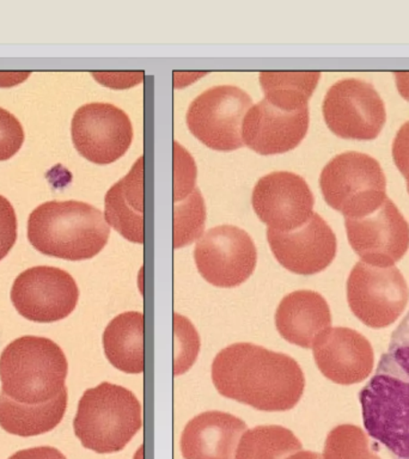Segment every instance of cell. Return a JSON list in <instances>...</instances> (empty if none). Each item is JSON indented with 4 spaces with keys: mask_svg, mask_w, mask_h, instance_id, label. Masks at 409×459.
Instances as JSON below:
<instances>
[{
    "mask_svg": "<svg viewBox=\"0 0 409 459\" xmlns=\"http://www.w3.org/2000/svg\"><path fill=\"white\" fill-rule=\"evenodd\" d=\"M212 382L222 396L261 411H291L305 389L304 373L293 358L247 342L215 355Z\"/></svg>",
    "mask_w": 409,
    "mask_h": 459,
    "instance_id": "1",
    "label": "cell"
},
{
    "mask_svg": "<svg viewBox=\"0 0 409 459\" xmlns=\"http://www.w3.org/2000/svg\"><path fill=\"white\" fill-rule=\"evenodd\" d=\"M370 437L394 459H409V311L391 335L375 375L359 393Z\"/></svg>",
    "mask_w": 409,
    "mask_h": 459,
    "instance_id": "2",
    "label": "cell"
},
{
    "mask_svg": "<svg viewBox=\"0 0 409 459\" xmlns=\"http://www.w3.org/2000/svg\"><path fill=\"white\" fill-rule=\"evenodd\" d=\"M102 212L82 201H48L31 212L28 239L47 256L67 261L95 257L109 239Z\"/></svg>",
    "mask_w": 409,
    "mask_h": 459,
    "instance_id": "3",
    "label": "cell"
},
{
    "mask_svg": "<svg viewBox=\"0 0 409 459\" xmlns=\"http://www.w3.org/2000/svg\"><path fill=\"white\" fill-rule=\"evenodd\" d=\"M66 355L54 341L23 336L13 341L0 355L2 394L17 403H48L67 387Z\"/></svg>",
    "mask_w": 409,
    "mask_h": 459,
    "instance_id": "4",
    "label": "cell"
},
{
    "mask_svg": "<svg viewBox=\"0 0 409 459\" xmlns=\"http://www.w3.org/2000/svg\"><path fill=\"white\" fill-rule=\"evenodd\" d=\"M142 405L124 386L100 383L83 394L74 421L75 437L97 454H114L142 429Z\"/></svg>",
    "mask_w": 409,
    "mask_h": 459,
    "instance_id": "5",
    "label": "cell"
},
{
    "mask_svg": "<svg viewBox=\"0 0 409 459\" xmlns=\"http://www.w3.org/2000/svg\"><path fill=\"white\" fill-rule=\"evenodd\" d=\"M319 186L326 203L346 219L372 213L387 197L379 161L354 151L337 154L323 168Z\"/></svg>",
    "mask_w": 409,
    "mask_h": 459,
    "instance_id": "6",
    "label": "cell"
},
{
    "mask_svg": "<svg viewBox=\"0 0 409 459\" xmlns=\"http://www.w3.org/2000/svg\"><path fill=\"white\" fill-rule=\"evenodd\" d=\"M348 307L372 329L387 328L404 314L409 301L405 276L396 267L358 262L347 279Z\"/></svg>",
    "mask_w": 409,
    "mask_h": 459,
    "instance_id": "7",
    "label": "cell"
},
{
    "mask_svg": "<svg viewBox=\"0 0 409 459\" xmlns=\"http://www.w3.org/2000/svg\"><path fill=\"white\" fill-rule=\"evenodd\" d=\"M251 107L253 100L242 89L213 86L190 103L187 126L197 140L212 150H239L244 145L243 118Z\"/></svg>",
    "mask_w": 409,
    "mask_h": 459,
    "instance_id": "8",
    "label": "cell"
},
{
    "mask_svg": "<svg viewBox=\"0 0 409 459\" xmlns=\"http://www.w3.org/2000/svg\"><path fill=\"white\" fill-rule=\"evenodd\" d=\"M322 113L330 131L343 139H376L387 121L382 97L372 84L355 78L341 79L330 86Z\"/></svg>",
    "mask_w": 409,
    "mask_h": 459,
    "instance_id": "9",
    "label": "cell"
},
{
    "mask_svg": "<svg viewBox=\"0 0 409 459\" xmlns=\"http://www.w3.org/2000/svg\"><path fill=\"white\" fill-rule=\"evenodd\" d=\"M194 260L197 271L208 283L232 289L253 275L257 251L253 238L244 230L221 225L197 240Z\"/></svg>",
    "mask_w": 409,
    "mask_h": 459,
    "instance_id": "10",
    "label": "cell"
},
{
    "mask_svg": "<svg viewBox=\"0 0 409 459\" xmlns=\"http://www.w3.org/2000/svg\"><path fill=\"white\" fill-rule=\"evenodd\" d=\"M78 299V286L72 275L47 265L21 273L11 289L14 308L31 322L61 321L74 311Z\"/></svg>",
    "mask_w": 409,
    "mask_h": 459,
    "instance_id": "11",
    "label": "cell"
},
{
    "mask_svg": "<svg viewBox=\"0 0 409 459\" xmlns=\"http://www.w3.org/2000/svg\"><path fill=\"white\" fill-rule=\"evenodd\" d=\"M72 142L91 163H114L124 156L133 139L128 115L110 103H88L75 111L71 124Z\"/></svg>",
    "mask_w": 409,
    "mask_h": 459,
    "instance_id": "12",
    "label": "cell"
},
{
    "mask_svg": "<svg viewBox=\"0 0 409 459\" xmlns=\"http://www.w3.org/2000/svg\"><path fill=\"white\" fill-rule=\"evenodd\" d=\"M348 242L366 264L394 267L409 249V224L387 197L382 206L361 218L344 221Z\"/></svg>",
    "mask_w": 409,
    "mask_h": 459,
    "instance_id": "13",
    "label": "cell"
},
{
    "mask_svg": "<svg viewBox=\"0 0 409 459\" xmlns=\"http://www.w3.org/2000/svg\"><path fill=\"white\" fill-rule=\"evenodd\" d=\"M251 204L268 229L280 232L300 229L314 214L315 199L308 183L290 171H274L258 179Z\"/></svg>",
    "mask_w": 409,
    "mask_h": 459,
    "instance_id": "14",
    "label": "cell"
},
{
    "mask_svg": "<svg viewBox=\"0 0 409 459\" xmlns=\"http://www.w3.org/2000/svg\"><path fill=\"white\" fill-rule=\"evenodd\" d=\"M267 240L276 261L298 275H315L328 268L336 256V236L318 213L289 232L267 229Z\"/></svg>",
    "mask_w": 409,
    "mask_h": 459,
    "instance_id": "15",
    "label": "cell"
},
{
    "mask_svg": "<svg viewBox=\"0 0 409 459\" xmlns=\"http://www.w3.org/2000/svg\"><path fill=\"white\" fill-rule=\"evenodd\" d=\"M312 351L319 372L340 385L361 383L371 375L375 364L370 341L344 326L326 330L316 340Z\"/></svg>",
    "mask_w": 409,
    "mask_h": 459,
    "instance_id": "16",
    "label": "cell"
},
{
    "mask_svg": "<svg viewBox=\"0 0 409 459\" xmlns=\"http://www.w3.org/2000/svg\"><path fill=\"white\" fill-rule=\"evenodd\" d=\"M309 121V107L283 111L264 99L251 107L243 118V143L262 156L289 152L303 142Z\"/></svg>",
    "mask_w": 409,
    "mask_h": 459,
    "instance_id": "17",
    "label": "cell"
},
{
    "mask_svg": "<svg viewBox=\"0 0 409 459\" xmlns=\"http://www.w3.org/2000/svg\"><path fill=\"white\" fill-rule=\"evenodd\" d=\"M246 422L228 412H201L187 423L179 439L185 459H235Z\"/></svg>",
    "mask_w": 409,
    "mask_h": 459,
    "instance_id": "18",
    "label": "cell"
},
{
    "mask_svg": "<svg viewBox=\"0 0 409 459\" xmlns=\"http://www.w3.org/2000/svg\"><path fill=\"white\" fill-rule=\"evenodd\" d=\"M274 321L283 340L309 350L332 325V314L325 297L315 290H300L283 298Z\"/></svg>",
    "mask_w": 409,
    "mask_h": 459,
    "instance_id": "19",
    "label": "cell"
},
{
    "mask_svg": "<svg viewBox=\"0 0 409 459\" xmlns=\"http://www.w3.org/2000/svg\"><path fill=\"white\" fill-rule=\"evenodd\" d=\"M107 224L132 243H144V157L104 197Z\"/></svg>",
    "mask_w": 409,
    "mask_h": 459,
    "instance_id": "20",
    "label": "cell"
},
{
    "mask_svg": "<svg viewBox=\"0 0 409 459\" xmlns=\"http://www.w3.org/2000/svg\"><path fill=\"white\" fill-rule=\"evenodd\" d=\"M103 350L108 361L118 371L140 375L144 358V315L128 311L111 319L103 333Z\"/></svg>",
    "mask_w": 409,
    "mask_h": 459,
    "instance_id": "21",
    "label": "cell"
},
{
    "mask_svg": "<svg viewBox=\"0 0 409 459\" xmlns=\"http://www.w3.org/2000/svg\"><path fill=\"white\" fill-rule=\"evenodd\" d=\"M67 389L56 400L39 405L17 403L0 393V426L18 437H35L50 432L63 420L67 408Z\"/></svg>",
    "mask_w": 409,
    "mask_h": 459,
    "instance_id": "22",
    "label": "cell"
},
{
    "mask_svg": "<svg viewBox=\"0 0 409 459\" xmlns=\"http://www.w3.org/2000/svg\"><path fill=\"white\" fill-rule=\"evenodd\" d=\"M319 78L321 74L318 71H264L260 74L265 100L283 111L308 108Z\"/></svg>",
    "mask_w": 409,
    "mask_h": 459,
    "instance_id": "23",
    "label": "cell"
},
{
    "mask_svg": "<svg viewBox=\"0 0 409 459\" xmlns=\"http://www.w3.org/2000/svg\"><path fill=\"white\" fill-rule=\"evenodd\" d=\"M301 447L300 439L285 427L257 426L240 437L235 459H286Z\"/></svg>",
    "mask_w": 409,
    "mask_h": 459,
    "instance_id": "24",
    "label": "cell"
},
{
    "mask_svg": "<svg viewBox=\"0 0 409 459\" xmlns=\"http://www.w3.org/2000/svg\"><path fill=\"white\" fill-rule=\"evenodd\" d=\"M322 459H380L361 427L339 425L326 436Z\"/></svg>",
    "mask_w": 409,
    "mask_h": 459,
    "instance_id": "25",
    "label": "cell"
},
{
    "mask_svg": "<svg viewBox=\"0 0 409 459\" xmlns=\"http://www.w3.org/2000/svg\"><path fill=\"white\" fill-rule=\"evenodd\" d=\"M174 204V247L179 249L201 238L206 210L203 195L197 188L186 200L176 201Z\"/></svg>",
    "mask_w": 409,
    "mask_h": 459,
    "instance_id": "26",
    "label": "cell"
},
{
    "mask_svg": "<svg viewBox=\"0 0 409 459\" xmlns=\"http://www.w3.org/2000/svg\"><path fill=\"white\" fill-rule=\"evenodd\" d=\"M174 375L181 376L196 364L200 351V337L189 319L179 314H174Z\"/></svg>",
    "mask_w": 409,
    "mask_h": 459,
    "instance_id": "27",
    "label": "cell"
},
{
    "mask_svg": "<svg viewBox=\"0 0 409 459\" xmlns=\"http://www.w3.org/2000/svg\"><path fill=\"white\" fill-rule=\"evenodd\" d=\"M23 143L24 131L21 122L10 111L0 108V161L13 158Z\"/></svg>",
    "mask_w": 409,
    "mask_h": 459,
    "instance_id": "28",
    "label": "cell"
},
{
    "mask_svg": "<svg viewBox=\"0 0 409 459\" xmlns=\"http://www.w3.org/2000/svg\"><path fill=\"white\" fill-rule=\"evenodd\" d=\"M175 201L182 200L196 188V168L192 157L183 150L178 143H175Z\"/></svg>",
    "mask_w": 409,
    "mask_h": 459,
    "instance_id": "29",
    "label": "cell"
},
{
    "mask_svg": "<svg viewBox=\"0 0 409 459\" xmlns=\"http://www.w3.org/2000/svg\"><path fill=\"white\" fill-rule=\"evenodd\" d=\"M17 239L16 212L10 201L0 195V261L7 256Z\"/></svg>",
    "mask_w": 409,
    "mask_h": 459,
    "instance_id": "30",
    "label": "cell"
},
{
    "mask_svg": "<svg viewBox=\"0 0 409 459\" xmlns=\"http://www.w3.org/2000/svg\"><path fill=\"white\" fill-rule=\"evenodd\" d=\"M393 160L398 170L404 174L409 167V121L401 126L393 142Z\"/></svg>",
    "mask_w": 409,
    "mask_h": 459,
    "instance_id": "31",
    "label": "cell"
},
{
    "mask_svg": "<svg viewBox=\"0 0 409 459\" xmlns=\"http://www.w3.org/2000/svg\"><path fill=\"white\" fill-rule=\"evenodd\" d=\"M9 459H67L57 448L39 446L22 450L11 455Z\"/></svg>",
    "mask_w": 409,
    "mask_h": 459,
    "instance_id": "32",
    "label": "cell"
},
{
    "mask_svg": "<svg viewBox=\"0 0 409 459\" xmlns=\"http://www.w3.org/2000/svg\"><path fill=\"white\" fill-rule=\"evenodd\" d=\"M395 82L400 95L409 102V72H395Z\"/></svg>",
    "mask_w": 409,
    "mask_h": 459,
    "instance_id": "33",
    "label": "cell"
},
{
    "mask_svg": "<svg viewBox=\"0 0 409 459\" xmlns=\"http://www.w3.org/2000/svg\"><path fill=\"white\" fill-rule=\"evenodd\" d=\"M286 459H322V455L311 451H298Z\"/></svg>",
    "mask_w": 409,
    "mask_h": 459,
    "instance_id": "34",
    "label": "cell"
},
{
    "mask_svg": "<svg viewBox=\"0 0 409 459\" xmlns=\"http://www.w3.org/2000/svg\"><path fill=\"white\" fill-rule=\"evenodd\" d=\"M402 176H404V178H405V181H407V189H408V194H409V167L407 169H405L404 174H402Z\"/></svg>",
    "mask_w": 409,
    "mask_h": 459,
    "instance_id": "35",
    "label": "cell"
},
{
    "mask_svg": "<svg viewBox=\"0 0 409 459\" xmlns=\"http://www.w3.org/2000/svg\"><path fill=\"white\" fill-rule=\"evenodd\" d=\"M135 459H143V446L136 452Z\"/></svg>",
    "mask_w": 409,
    "mask_h": 459,
    "instance_id": "36",
    "label": "cell"
}]
</instances>
